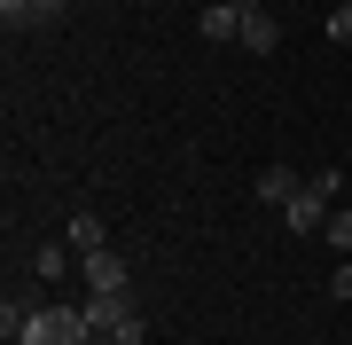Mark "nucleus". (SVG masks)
<instances>
[{
	"instance_id": "f257e3e1",
	"label": "nucleus",
	"mask_w": 352,
	"mask_h": 345,
	"mask_svg": "<svg viewBox=\"0 0 352 345\" xmlns=\"http://www.w3.org/2000/svg\"><path fill=\"white\" fill-rule=\"evenodd\" d=\"M87 337H94V330H87L78 306H39L32 330H24V345H87Z\"/></svg>"
},
{
	"instance_id": "f03ea898",
	"label": "nucleus",
	"mask_w": 352,
	"mask_h": 345,
	"mask_svg": "<svg viewBox=\"0 0 352 345\" xmlns=\"http://www.w3.org/2000/svg\"><path fill=\"white\" fill-rule=\"evenodd\" d=\"M78 314H87L94 337H118V322L133 314V298H126V291H87V298H78Z\"/></svg>"
},
{
	"instance_id": "7ed1b4c3",
	"label": "nucleus",
	"mask_w": 352,
	"mask_h": 345,
	"mask_svg": "<svg viewBox=\"0 0 352 345\" xmlns=\"http://www.w3.org/2000/svg\"><path fill=\"white\" fill-rule=\"evenodd\" d=\"M78 282L87 291H126V251H87L78 259Z\"/></svg>"
},
{
	"instance_id": "20e7f679",
	"label": "nucleus",
	"mask_w": 352,
	"mask_h": 345,
	"mask_svg": "<svg viewBox=\"0 0 352 345\" xmlns=\"http://www.w3.org/2000/svg\"><path fill=\"white\" fill-rule=\"evenodd\" d=\"M329 212H337V205H321L314 189H298V196H289V205H282V220H289V228H298V236H321V228H329Z\"/></svg>"
},
{
	"instance_id": "39448f33",
	"label": "nucleus",
	"mask_w": 352,
	"mask_h": 345,
	"mask_svg": "<svg viewBox=\"0 0 352 345\" xmlns=\"http://www.w3.org/2000/svg\"><path fill=\"white\" fill-rule=\"evenodd\" d=\"M298 189H305V173H289V165H266V173H258V205H274V212H282Z\"/></svg>"
},
{
	"instance_id": "423d86ee",
	"label": "nucleus",
	"mask_w": 352,
	"mask_h": 345,
	"mask_svg": "<svg viewBox=\"0 0 352 345\" xmlns=\"http://www.w3.org/2000/svg\"><path fill=\"white\" fill-rule=\"evenodd\" d=\"M63 243H71L78 259H87V251H110V228H102L94 212H71V228H63Z\"/></svg>"
},
{
	"instance_id": "0eeeda50",
	"label": "nucleus",
	"mask_w": 352,
	"mask_h": 345,
	"mask_svg": "<svg viewBox=\"0 0 352 345\" xmlns=\"http://www.w3.org/2000/svg\"><path fill=\"white\" fill-rule=\"evenodd\" d=\"M243 48H251V55H274V48H282V24H274L266 8H251V16H243Z\"/></svg>"
},
{
	"instance_id": "6e6552de",
	"label": "nucleus",
	"mask_w": 352,
	"mask_h": 345,
	"mask_svg": "<svg viewBox=\"0 0 352 345\" xmlns=\"http://www.w3.org/2000/svg\"><path fill=\"white\" fill-rule=\"evenodd\" d=\"M204 39H243V8L235 0H212L204 8Z\"/></svg>"
},
{
	"instance_id": "1a4fd4ad",
	"label": "nucleus",
	"mask_w": 352,
	"mask_h": 345,
	"mask_svg": "<svg viewBox=\"0 0 352 345\" xmlns=\"http://www.w3.org/2000/svg\"><path fill=\"white\" fill-rule=\"evenodd\" d=\"M63 267H71V243H39V251H32V275L39 282H55Z\"/></svg>"
},
{
	"instance_id": "9d476101",
	"label": "nucleus",
	"mask_w": 352,
	"mask_h": 345,
	"mask_svg": "<svg viewBox=\"0 0 352 345\" xmlns=\"http://www.w3.org/2000/svg\"><path fill=\"white\" fill-rule=\"evenodd\" d=\"M321 236H329V251H344V259H352V212H329V228H321Z\"/></svg>"
},
{
	"instance_id": "9b49d317",
	"label": "nucleus",
	"mask_w": 352,
	"mask_h": 345,
	"mask_svg": "<svg viewBox=\"0 0 352 345\" xmlns=\"http://www.w3.org/2000/svg\"><path fill=\"white\" fill-rule=\"evenodd\" d=\"M305 189H314L321 205H337V189H344V173H305Z\"/></svg>"
},
{
	"instance_id": "f8f14e48",
	"label": "nucleus",
	"mask_w": 352,
	"mask_h": 345,
	"mask_svg": "<svg viewBox=\"0 0 352 345\" xmlns=\"http://www.w3.org/2000/svg\"><path fill=\"white\" fill-rule=\"evenodd\" d=\"M110 345H149V322H141V314H126V322H118V337Z\"/></svg>"
},
{
	"instance_id": "ddd939ff",
	"label": "nucleus",
	"mask_w": 352,
	"mask_h": 345,
	"mask_svg": "<svg viewBox=\"0 0 352 345\" xmlns=\"http://www.w3.org/2000/svg\"><path fill=\"white\" fill-rule=\"evenodd\" d=\"M329 39H344V48H352V0H337V8H329Z\"/></svg>"
},
{
	"instance_id": "4468645a",
	"label": "nucleus",
	"mask_w": 352,
	"mask_h": 345,
	"mask_svg": "<svg viewBox=\"0 0 352 345\" xmlns=\"http://www.w3.org/2000/svg\"><path fill=\"white\" fill-rule=\"evenodd\" d=\"M0 24H8V32H16V24H32V0H0Z\"/></svg>"
},
{
	"instance_id": "2eb2a0df",
	"label": "nucleus",
	"mask_w": 352,
	"mask_h": 345,
	"mask_svg": "<svg viewBox=\"0 0 352 345\" xmlns=\"http://www.w3.org/2000/svg\"><path fill=\"white\" fill-rule=\"evenodd\" d=\"M63 8H71V0H32V24H55Z\"/></svg>"
},
{
	"instance_id": "dca6fc26",
	"label": "nucleus",
	"mask_w": 352,
	"mask_h": 345,
	"mask_svg": "<svg viewBox=\"0 0 352 345\" xmlns=\"http://www.w3.org/2000/svg\"><path fill=\"white\" fill-rule=\"evenodd\" d=\"M329 298H352V259H344L337 275H329Z\"/></svg>"
},
{
	"instance_id": "f3484780",
	"label": "nucleus",
	"mask_w": 352,
	"mask_h": 345,
	"mask_svg": "<svg viewBox=\"0 0 352 345\" xmlns=\"http://www.w3.org/2000/svg\"><path fill=\"white\" fill-rule=\"evenodd\" d=\"M235 8H243V16H251V8H258V0H235Z\"/></svg>"
},
{
	"instance_id": "a211bd4d",
	"label": "nucleus",
	"mask_w": 352,
	"mask_h": 345,
	"mask_svg": "<svg viewBox=\"0 0 352 345\" xmlns=\"http://www.w3.org/2000/svg\"><path fill=\"white\" fill-rule=\"evenodd\" d=\"M149 8H164V0H149Z\"/></svg>"
},
{
	"instance_id": "6ab92c4d",
	"label": "nucleus",
	"mask_w": 352,
	"mask_h": 345,
	"mask_svg": "<svg viewBox=\"0 0 352 345\" xmlns=\"http://www.w3.org/2000/svg\"><path fill=\"white\" fill-rule=\"evenodd\" d=\"M8 345H24V337H8Z\"/></svg>"
}]
</instances>
